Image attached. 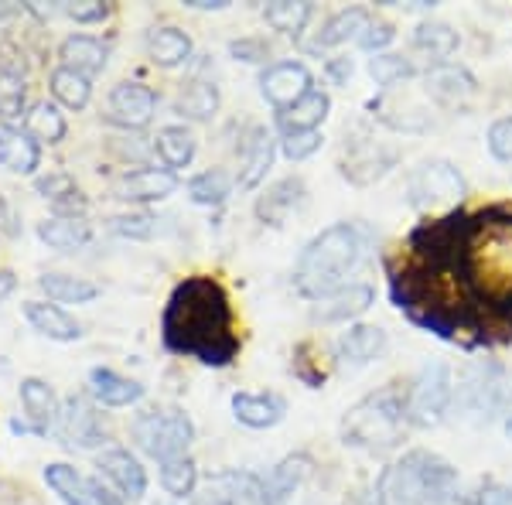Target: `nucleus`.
I'll return each mask as SVG.
<instances>
[{
	"label": "nucleus",
	"instance_id": "1",
	"mask_svg": "<svg viewBox=\"0 0 512 505\" xmlns=\"http://www.w3.org/2000/svg\"><path fill=\"white\" fill-rule=\"evenodd\" d=\"M454 277L478 308L512 314V212H475L454 233Z\"/></svg>",
	"mask_w": 512,
	"mask_h": 505
},
{
	"label": "nucleus",
	"instance_id": "2",
	"mask_svg": "<svg viewBox=\"0 0 512 505\" xmlns=\"http://www.w3.org/2000/svg\"><path fill=\"white\" fill-rule=\"evenodd\" d=\"M161 328L171 352L192 355L202 366H229L239 352L233 308L212 277H192L178 284L164 308Z\"/></svg>",
	"mask_w": 512,
	"mask_h": 505
},
{
	"label": "nucleus",
	"instance_id": "3",
	"mask_svg": "<svg viewBox=\"0 0 512 505\" xmlns=\"http://www.w3.org/2000/svg\"><path fill=\"white\" fill-rule=\"evenodd\" d=\"M373 229L366 222H335L321 229L301 250L294 263V291L308 301H325L352 284V273L373 250Z\"/></svg>",
	"mask_w": 512,
	"mask_h": 505
},
{
	"label": "nucleus",
	"instance_id": "4",
	"mask_svg": "<svg viewBox=\"0 0 512 505\" xmlns=\"http://www.w3.org/2000/svg\"><path fill=\"white\" fill-rule=\"evenodd\" d=\"M373 499L383 505H461L458 471L434 451H407L383 468Z\"/></svg>",
	"mask_w": 512,
	"mask_h": 505
},
{
	"label": "nucleus",
	"instance_id": "5",
	"mask_svg": "<svg viewBox=\"0 0 512 505\" xmlns=\"http://www.w3.org/2000/svg\"><path fill=\"white\" fill-rule=\"evenodd\" d=\"M410 427L407 417V389L403 386H383L376 393L362 396L352 403L342 417V444L355 447V451L383 454L400 447L403 434Z\"/></svg>",
	"mask_w": 512,
	"mask_h": 505
},
{
	"label": "nucleus",
	"instance_id": "6",
	"mask_svg": "<svg viewBox=\"0 0 512 505\" xmlns=\"http://www.w3.org/2000/svg\"><path fill=\"white\" fill-rule=\"evenodd\" d=\"M130 437L147 458L161 465L171 458H185L195 441V424L181 407H147L130 424Z\"/></svg>",
	"mask_w": 512,
	"mask_h": 505
},
{
	"label": "nucleus",
	"instance_id": "7",
	"mask_svg": "<svg viewBox=\"0 0 512 505\" xmlns=\"http://www.w3.org/2000/svg\"><path fill=\"white\" fill-rule=\"evenodd\" d=\"M506 400V376L495 362H472L461 369L458 383H454V407L472 424H489L492 417H499L506 410Z\"/></svg>",
	"mask_w": 512,
	"mask_h": 505
},
{
	"label": "nucleus",
	"instance_id": "8",
	"mask_svg": "<svg viewBox=\"0 0 512 505\" xmlns=\"http://www.w3.org/2000/svg\"><path fill=\"white\" fill-rule=\"evenodd\" d=\"M400 164V147L390 144L369 127H355L345 134L342 157H338V171L352 185H376Z\"/></svg>",
	"mask_w": 512,
	"mask_h": 505
},
{
	"label": "nucleus",
	"instance_id": "9",
	"mask_svg": "<svg viewBox=\"0 0 512 505\" xmlns=\"http://www.w3.org/2000/svg\"><path fill=\"white\" fill-rule=\"evenodd\" d=\"M468 198V178L451 161H424L407 178V202L417 212H451Z\"/></svg>",
	"mask_w": 512,
	"mask_h": 505
},
{
	"label": "nucleus",
	"instance_id": "10",
	"mask_svg": "<svg viewBox=\"0 0 512 505\" xmlns=\"http://www.w3.org/2000/svg\"><path fill=\"white\" fill-rule=\"evenodd\" d=\"M454 410V376L444 362H427L407 386L410 427H437Z\"/></svg>",
	"mask_w": 512,
	"mask_h": 505
},
{
	"label": "nucleus",
	"instance_id": "11",
	"mask_svg": "<svg viewBox=\"0 0 512 505\" xmlns=\"http://www.w3.org/2000/svg\"><path fill=\"white\" fill-rule=\"evenodd\" d=\"M52 430L65 447H79V451H89V447H99L106 441L96 407L89 403V396H79V393H72L62 400Z\"/></svg>",
	"mask_w": 512,
	"mask_h": 505
},
{
	"label": "nucleus",
	"instance_id": "12",
	"mask_svg": "<svg viewBox=\"0 0 512 505\" xmlns=\"http://www.w3.org/2000/svg\"><path fill=\"white\" fill-rule=\"evenodd\" d=\"M315 89V76L304 62L297 59H284V62H274L260 72V96L267 99L270 106L280 113L287 106H294L297 99L304 93Z\"/></svg>",
	"mask_w": 512,
	"mask_h": 505
},
{
	"label": "nucleus",
	"instance_id": "13",
	"mask_svg": "<svg viewBox=\"0 0 512 505\" xmlns=\"http://www.w3.org/2000/svg\"><path fill=\"white\" fill-rule=\"evenodd\" d=\"M277 147H280V140L274 137V130L263 127V123H253V127L246 130L236 147V157H239L236 185L243 188V192H250V188H256L267 178V171L274 168Z\"/></svg>",
	"mask_w": 512,
	"mask_h": 505
},
{
	"label": "nucleus",
	"instance_id": "14",
	"mask_svg": "<svg viewBox=\"0 0 512 505\" xmlns=\"http://www.w3.org/2000/svg\"><path fill=\"white\" fill-rule=\"evenodd\" d=\"M45 485L52 488L65 505H120V499L106 492L103 482L82 475L79 468L65 465V461H55V465L45 468Z\"/></svg>",
	"mask_w": 512,
	"mask_h": 505
},
{
	"label": "nucleus",
	"instance_id": "15",
	"mask_svg": "<svg viewBox=\"0 0 512 505\" xmlns=\"http://www.w3.org/2000/svg\"><path fill=\"white\" fill-rule=\"evenodd\" d=\"M178 192V175L168 168H137L120 175L110 185V195L117 202H134V205H151V202H164Z\"/></svg>",
	"mask_w": 512,
	"mask_h": 505
},
{
	"label": "nucleus",
	"instance_id": "16",
	"mask_svg": "<svg viewBox=\"0 0 512 505\" xmlns=\"http://www.w3.org/2000/svg\"><path fill=\"white\" fill-rule=\"evenodd\" d=\"M158 113V93L144 82H117L110 93V123L123 130H144Z\"/></svg>",
	"mask_w": 512,
	"mask_h": 505
},
{
	"label": "nucleus",
	"instance_id": "17",
	"mask_svg": "<svg viewBox=\"0 0 512 505\" xmlns=\"http://www.w3.org/2000/svg\"><path fill=\"white\" fill-rule=\"evenodd\" d=\"M205 505H270L263 475L226 468L205 482Z\"/></svg>",
	"mask_w": 512,
	"mask_h": 505
},
{
	"label": "nucleus",
	"instance_id": "18",
	"mask_svg": "<svg viewBox=\"0 0 512 505\" xmlns=\"http://www.w3.org/2000/svg\"><path fill=\"white\" fill-rule=\"evenodd\" d=\"M96 468L106 482L117 488L123 502H140L147 495V471L137 461V454H130L127 447H106V451H99Z\"/></svg>",
	"mask_w": 512,
	"mask_h": 505
},
{
	"label": "nucleus",
	"instance_id": "19",
	"mask_svg": "<svg viewBox=\"0 0 512 505\" xmlns=\"http://www.w3.org/2000/svg\"><path fill=\"white\" fill-rule=\"evenodd\" d=\"M304 202H308V185H304L301 175H287L274 181V185L267 188L260 198H256L253 212L256 219L263 222V226H274L280 229L291 215H297L304 209Z\"/></svg>",
	"mask_w": 512,
	"mask_h": 505
},
{
	"label": "nucleus",
	"instance_id": "20",
	"mask_svg": "<svg viewBox=\"0 0 512 505\" xmlns=\"http://www.w3.org/2000/svg\"><path fill=\"white\" fill-rule=\"evenodd\" d=\"M233 417L250 430H270L287 417V400L274 389H243L233 393Z\"/></svg>",
	"mask_w": 512,
	"mask_h": 505
},
{
	"label": "nucleus",
	"instance_id": "21",
	"mask_svg": "<svg viewBox=\"0 0 512 505\" xmlns=\"http://www.w3.org/2000/svg\"><path fill=\"white\" fill-rule=\"evenodd\" d=\"M424 82H427V96L434 99V103L441 106H451V110H458V106H465L468 99L475 96V79L472 72L465 69V65H454V62H441V65H431V69L424 72Z\"/></svg>",
	"mask_w": 512,
	"mask_h": 505
},
{
	"label": "nucleus",
	"instance_id": "22",
	"mask_svg": "<svg viewBox=\"0 0 512 505\" xmlns=\"http://www.w3.org/2000/svg\"><path fill=\"white\" fill-rule=\"evenodd\" d=\"M386 349H390V338H386V331L379 325H349L335 342V355L345 366L355 369L383 359Z\"/></svg>",
	"mask_w": 512,
	"mask_h": 505
},
{
	"label": "nucleus",
	"instance_id": "23",
	"mask_svg": "<svg viewBox=\"0 0 512 505\" xmlns=\"http://www.w3.org/2000/svg\"><path fill=\"white\" fill-rule=\"evenodd\" d=\"M311 468H315V461H311V454L297 451V454H287L284 461H277L274 468L263 475V488H267V502L270 505H287L294 499V492L308 482Z\"/></svg>",
	"mask_w": 512,
	"mask_h": 505
},
{
	"label": "nucleus",
	"instance_id": "24",
	"mask_svg": "<svg viewBox=\"0 0 512 505\" xmlns=\"http://www.w3.org/2000/svg\"><path fill=\"white\" fill-rule=\"evenodd\" d=\"M369 21H373V14H369L366 7H342V11H335L332 18L321 24V31L315 35V41H311V52H332V48H342V45H349V41L359 45Z\"/></svg>",
	"mask_w": 512,
	"mask_h": 505
},
{
	"label": "nucleus",
	"instance_id": "25",
	"mask_svg": "<svg viewBox=\"0 0 512 505\" xmlns=\"http://www.w3.org/2000/svg\"><path fill=\"white\" fill-rule=\"evenodd\" d=\"M59 59L65 69L93 79L106 69V62H110V41L93 38V35H69L59 45Z\"/></svg>",
	"mask_w": 512,
	"mask_h": 505
},
{
	"label": "nucleus",
	"instance_id": "26",
	"mask_svg": "<svg viewBox=\"0 0 512 505\" xmlns=\"http://www.w3.org/2000/svg\"><path fill=\"white\" fill-rule=\"evenodd\" d=\"M0 164L11 175H35L41 164V144L28 130L14 123H0Z\"/></svg>",
	"mask_w": 512,
	"mask_h": 505
},
{
	"label": "nucleus",
	"instance_id": "27",
	"mask_svg": "<svg viewBox=\"0 0 512 505\" xmlns=\"http://www.w3.org/2000/svg\"><path fill=\"white\" fill-rule=\"evenodd\" d=\"M18 393H21L24 417H28V424L35 427V434H48V430L55 427V417H59V407H62L55 389L38 376H24Z\"/></svg>",
	"mask_w": 512,
	"mask_h": 505
},
{
	"label": "nucleus",
	"instance_id": "28",
	"mask_svg": "<svg viewBox=\"0 0 512 505\" xmlns=\"http://www.w3.org/2000/svg\"><path fill=\"white\" fill-rule=\"evenodd\" d=\"M89 396H93L96 403H103V407H134V403L144 400V386L137 383V379L130 376H120V372L113 369H89Z\"/></svg>",
	"mask_w": 512,
	"mask_h": 505
},
{
	"label": "nucleus",
	"instance_id": "29",
	"mask_svg": "<svg viewBox=\"0 0 512 505\" xmlns=\"http://www.w3.org/2000/svg\"><path fill=\"white\" fill-rule=\"evenodd\" d=\"M24 318L38 335L52 338V342H79L82 338L79 321L52 301H24Z\"/></svg>",
	"mask_w": 512,
	"mask_h": 505
},
{
	"label": "nucleus",
	"instance_id": "30",
	"mask_svg": "<svg viewBox=\"0 0 512 505\" xmlns=\"http://www.w3.org/2000/svg\"><path fill=\"white\" fill-rule=\"evenodd\" d=\"M376 304V291L369 284H349L338 294L325 297V301L315 308L318 321H328V325H349L359 314H366Z\"/></svg>",
	"mask_w": 512,
	"mask_h": 505
},
{
	"label": "nucleus",
	"instance_id": "31",
	"mask_svg": "<svg viewBox=\"0 0 512 505\" xmlns=\"http://www.w3.org/2000/svg\"><path fill=\"white\" fill-rule=\"evenodd\" d=\"M38 239L48 250L76 253L93 239V226L86 222V215H52V219L38 222Z\"/></svg>",
	"mask_w": 512,
	"mask_h": 505
},
{
	"label": "nucleus",
	"instance_id": "32",
	"mask_svg": "<svg viewBox=\"0 0 512 505\" xmlns=\"http://www.w3.org/2000/svg\"><path fill=\"white\" fill-rule=\"evenodd\" d=\"M328 113H332V96L325 93V89H311V93H304L297 99L294 106H287V110L277 113V123L284 134H297V130H318L321 123L328 120Z\"/></svg>",
	"mask_w": 512,
	"mask_h": 505
},
{
	"label": "nucleus",
	"instance_id": "33",
	"mask_svg": "<svg viewBox=\"0 0 512 505\" xmlns=\"http://www.w3.org/2000/svg\"><path fill=\"white\" fill-rule=\"evenodd\" d=\"M147 59L161 69H178L192 59V38L185 35L175 24H161V28H151L147 31Z\"/></svg>",
	"mask_w": 512,
	"mask_h": 505
},
{
	"label": "nucleus",
	"instance_id": "34",
	"mask_svg": "<svg viewBox=\"0 0 512 505\" xmlns=\"http://www.w3.org/2000/svg\"><path fill=\"white\" fill-rule=\"evenodd\" d=\"M154 151H158L164 168L178 175L181 168H188V164L195 161L198 140L185 123H168V127H161L158 137H154Z\"/></svg>",
	"mask_w": 512,
	"mask_h": 505
},
{
	"label": "nucleus",
	"instance_id": "35",
	"mask_svg": "<svg viewBox=\"0 0 512 505\" xmlns=\"http://www.w3.org/2000/svg\"><path fill=\"white\" fill-rule=\"evenodd\" d=\"M219 86L209 79H192L188 86H181V93L175 99V113L185 120H195V123H205L219 113Z\"/></svg>",
	"mask_w": 512,
	"mask_h": 505
},
{
	"label": "nucleus",
	"instance_id": "36",
	"mask_svg": "<svg viewBox=\"0 0 512 505\" xmlns=\"http://www.w3.org/2000/svg\"><path fill=\"white\" fill-rule=\"evenodd\" d=\"M38 287L52 304H89L99 297V284L86 277H72V273H41Z\"/></svg>",
	"mask_w": 512,
	"mask_h": 505
},
{
	"label": "nucleus",
	"instance_id": "37",
	"mask_svg": "<svg viewBox=\"0 0 512 505\" xmlns=\"http://www.w3.org/2000/svg\"><path fill=\"white\" fill-rule=\"evenodd\" d=\"M458 45H461L458 31L444 21H420L414 28V48L420 55H427L431 65L448 62L451 55L458 52Z\"/></svg>",
	"mask_w": 512,
	"mask_h": 505
},
{
	"label": "nucleus",
	"instance_id": "38",
	"mask_svg": "<svg viewBox=\"0 0 512 505\" xmlns=\"http://www.w3.org/2000/svg\"><path fill=\"white\" fill-rule=\"evenodd\" d=\"M24 130H28L38 144H62L69 123H65V113L59 110V103L38 99V103L24 113Z\"/></svg>",
	"mask_w": 512,
	"mask_h": 505
},
{
	"label": "nucleus",
	"instance_id": "39",
	"mask_svg": "<svg viewBox=\"0 0 512 505\" xmlns=\"http://www.w3.org/2000/svg\"><path fill=\"white\" fill-rule=\"evenodd\" d=\"M48 89H52L55 103L65 106V110H86L89 99H93V79L79 76V72L65 69V65H59L48 76Z\"/></svg>",
	"mask_w": 512,
	"mask_h": 505
},
{
	"label": "nucleus",
	"instance_id": "40",
	"mask_svg": "<svg viewBox=\"0 0 512 505\" xmlns=\"http://www.w3.org/2000/svg\"><path fill=\"white\" fill-rule=\"evenodd\" d=\"M233 185H236V181L229 178L222 168H209V171H198V175L185 185V192H188V198H192L195 205H209V209H219V205L229 202V195H233Z\"/></svg>",
	"mask_w": 512,
	"mask_h": 505
},
{
	"label": "nucleus",
	"instance_id": "41",
	"mask_svg": "<svg viewBox=\"0 0 512 505\" xmlns=\"http://www.w3.org/2000/svg\"><path fill=\"white\" fill-rule=\"evenodd\" d=\"M161 488L168 492V499L175 502H188L198 488V465L192 458H171L161 461Z\"/></svg>",
	"mask_w": 512,
	"mask_h": 505
},
{
	"label": "nucleus",
	"instance_id": "42",
	"mask_svg": "<svg viewBox=\"0 0 512 505\" xmlns=\"http://www.w3.org/2000/svg\"><path fill=\"white\" fill-rule=\"evenodd\" d=\"M311 18H315V7L311 4H287V0H280V4L263 7V21L284 38H301Z\"/></svg>",
	"mask_w": 512,
	"mask_h": 505
},
{
	"label": "nucleus",
	"instance_id": "43",
	"mask_svg": "<svg viewBox=\"0 0 512 505\" xmlns=\"http://www.w3.org/2000/svg\"><path fill=\"white\" fill-rule=\"evenodd\" d=\"M369 76L376 79V86H383L386 93H390L393 86H400V82L417 76V65L410 62L407 55L383 52V55H373V59H369Z\"/></svg>",
	"mask_w": 512,
	"mask_h": 505
},
{
	"label": "nucleus",
	"instance_id": "44",
	"mask_svg": "<svg viewBox=\"0 0 512 505\" xmlns=\"http://www.w3.org/2000/svg\"><path fill=\"white\" fill-rule=\"evenodd\" d=\"M28 106V82L18 72H0V123H14Z\"/></svg>",
	"mask_w": 512,
	"mask_h": 505
},
{
	"label": "nucleus",
	"instance_id": "45",
	"mask_svg": "<svg viewBox=\"0 0 512 505\" xmlns=\"http://www.w3.org/2000/svg\"><path fill=\"white\" fill-rule=\"evenodd\" d=\"M321 144H325L321 130H297V134L280 137V154H284L287 161H308L311 154L321 151Z\"/></svg>",
	"mask_w": 512,
	"mask_h": 505
},
{
	"label": "nucleus",
	"instance_id": "46",
	"mask_svg": "<svg viewBox=\"0 0 512 505\" xmlns=\"http://www.w3.org/2000/svg\"><path fill=\"white\" fill-rule=\"evenodd\" d=\"M110 229L123 239H151L154 236V215L151 212H123L113 215Z\"/></svg>",
	"mask_w": 512,
	"mask_h": 505
},
{
	"label": "nucleus",
	"instance_id": "47",
	"mask_svg": "<svg viewBox=\"0 0 512 505\" xmlns=\"http://www.w3.org/2000/svg\"><path fill=\"white\" fill-rule=\"evenodd\" d=\"M485 144H489V154L499 164H512V117H499L485 134Z\"/></svg>",
	"mask_w": 512,
	"mask_h": 505
},
{
	"label": "nucleus",
	"instance_id": "48",
	"mask_svg": "<svg viewBox=\"0 0 512 505\" xmlns=\"http://www.w3.org/2000/svg\"><path fill=\"white\" fill-rule=\"evenodd\" d=\"M35 192L41 198H48V202H62V198H69V195H76L79 188H76V178L72 175H65V171H55V175H41L35 178Z\"/></svg>",
	"mask_w": 512,
	"mask_h": 505
},
{
	"label": "nucleus",
	"instance_id": "49",
	"mask_svg": "<svg viewBox=\"0 0 512 505\" xmlns=\"http://www.w3.org/2000/svg\"><path fill=\"white\" fill-rule=\"evenodd\" d=\"M396 41V28L390 21H383V18H373L369 21V28L362 31V38H359V48H366V52H373V55H383L386 48H390Z\"/></svg>",
	"mask_w": 512,
	"mask_h": 505
},
{
	"label": "nucleus",
	"instance_id": "50",
	"mask_svg": "<svg viewBox=\"0 0 512 505\" xmlns=\"http://www.w3.org/2000/svg\"><path fill=\"white\" fill-rule=\"evenodd\" d=\"M461 505H512V488L502 482H478L475 492H468Z\"/></svg>",
	"mask_w": 512,
	"mask_h": 505
},
{
	"label": "nucleus",
	"instance_id": "51",
	"mask_svg": "<svg viewBox=\"0 0 512 505\" xmlns=\"http://www.w3.org/2000/svg\"><path fill=\"white\" fill-rule=\"evenodd\" d=\"M113 7L110 4H99V0H86V4H62V14L72 18L76 24H103L110 18Z\"/></svg>",
	"mask_w": 512,
	"mask_h": 505
},
{
	"label": "nucleus",
	"instance_id": "52",
	"mask_svg": "<svg viewBox=\"0 0 512 505\" xmlns=\"http://www.w3.org/2000/svg\"><path fill=\"white\" fill-rule=\"evenodd\" d=\"M229 52H233L236 62L260 65V62H267L270 48H267V41H260V38H239V41H233V45H229Z\"/></svg>",
	"mask_w": 512,
	"mask_h": 505
},
{
	"label": "nucleus",
	"instance_id": "53",
	"mask_svg": "<svg viewBox=\"0 0 512 505\" xmlns=\"http://www.w3.org/2000/svg\"><path fill=\"white\" fill-rule=\"evenodd\" d=\"M0 233H4V236H18V233H21L18 215H14L11 202H7L4 195H0Z\"/></svg>",
	"mask_w": 512,
	"mask_h": 505
},
{
	"label": "nucleus",
	"instance_id": "54",
	"mask_svg": "<svg viewBox=\"0 0 512 505\" xmlns=\"http://www.w3.org/2000/svg\"><path fill=\"white\" fill-rule=\"evenodd\" d=\"M328 76H332L335 86L349 82V76H352V59H328Z\"/></svg>",
	"mask_w": 512,
	"mask_h": 505
},
{
	"label": "nucleus",
	"instance_id": "55",
	"mask_svg": "<svg viewBox=\"0 0 512 505\" xmlns=\"http://www.w3.org/2000/svg\"><path fill=\"white\" fill-rule=\"evenodd\" d=\"M14 287H18V277H14L11 270H0V301H4V297H11Z\"/></svg>",
	"mask_w": 512,
	"mask_h": 505
},
{
	"label": "nucleus",
	"instance_id": "56",
	"mask_svg": "<svg viewBox=\"0 0 512 505\" xmlns=\"http://www.w3.org/2000/svg\"><path fill=\"white\" fill-rule=\"evenodd\" d=\"M188 7H195V11H222L226 0H192Z\"/></svg>",
	"mask_w": 512,
	"mask_h": 505
},
{
	"label": "nucleus",
	"instance_id": "57",
	"mask_svg": "<svg viewBox=\"0 0 512 505\" xmlns=\"http://www.w3.org/2000/svg\"><path fill=\"white\" fill-rule=\"evenodd\" d=\"M11 18H18V7H11V4H0V28H4Z\"/></svg>",
	"mask_w": 512,
	"mask_h": 505
},
{
	"label": "nucleus",
	"instance_id": "58",
	"mask_svg": "<svg viewBox=\"0 0 512 505\" xmlns=\"http://www.w3.org/2000/svg\"><path fill=\"white\" fill-rule=\"evenodd\" d=\"M502 420H506V434L512 437V389H509V400H506V410H502Z\"/></svg>",
	"mask_w": 512,
	"mask_h": 505
},
{
	"label": "nucleus",
	"instance_id": "59",
	"mask_svg": "<svg viewBox=\"0 0 512 505\" xmlns=\"http://www.w3.org/2000/svg\"><path fill=\"white\" fill-rule=\"evenodd\" d=\"M366 505H383V502H379V499H373V495H369V502Z\"/></svg>",
	"mask_w": 512,
	"mask_h": 505
}]
</instances>
